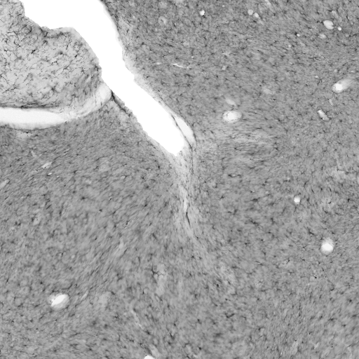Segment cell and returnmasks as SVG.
I'll use <instances>...</instances> for the list:
<instances>
[{
	"label": "cell",
	"mask_w": 359,
	"mask_h": 359,
	"mask_svg": "<svg viewBox=\"0 0 359 359\" xmlns=\"http://www.w3.org/2000/svg\"><path fill=\"white\" fill-rule=\"evenodd\" d=\"M2 107L78 114L95 101L100 69L72 29H50L28 19L20 2L1 1Z\"/></svg>",
	"instance_id": "6da1fadb"
}]
</instances>
